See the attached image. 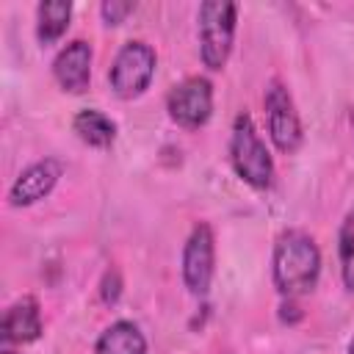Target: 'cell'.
Here are the masks:
<instances>
[{
  "label": "cell",
  "mask_w": 354,
  "mask_h": 354,
  "mask_svg": "<svg viewBox=\"0 0 354 354\" xmlns=\"http://www.w3.org/2000/svg\"><path fill=\"white\" fill-rule=\"evenodd\" d=\"M321 277V249L304 230H285L274 241L271 279L282 299H299L315 290Z\"/></svg>",
  "instance_id": "1"
},
{
  "label": "cell",
  "mask_w": 354,
  "mask_h": 354,
  "mask_svg": "<svg viewBox=\"0 0 354 354\" xmlns=\"http://www.w3.org/2000/svg\"><path fill=\"white\" fill-rule=\"evenodd\" d=\"M230 166L238 174V180H243L254 191H268L274 185V177H277L274 158L254 119L246 111H241L230 127Z\"/></svg>",
  "instance_id": "2"
},
{
  "label": "cell",
  "mask_w": 354,
  "mask_h": 354,
  "mask_svg": "<svg viewBox=\"0 0 354 354\" xmlns=\"http://www.w3.org/2000/svg\"><path fill=\"white\" fill-rule=\"evenodd\" d=\"M238 30V6L230 0H205L196 8L199 61L207 72H221L232 55Z\"/></svg>",
  "instance_id": "3"
},
{
  "label": "cell",
  "mask_w": 354,
  "mask_h": 354,
  "mask_svg": "<svg viewBox=\"0 0 354 354\" xmlns=\"http://www.w3.org/2000/svg\"><path fill=\"white\" fill-rule=\"evenodd\" d=\"M155 69H158L155 47L147 44L144 39H130L116 50V55L108 66V86L124 102L138 100L152 86Z\"/></svg>",
  "instance_id": "4"
},
{
  "label": "cell",
  "mask_w": 354,
  "mask_h": 354,
  "mask_svg": "<svg viewBox=\"0 0 354 354\" xmlns=\"http://www.w3.org/2000/svg\"><path fill=\"white\" fill-rule=\"evenodd\" d=\"M263 108H266V130L274 149L279 155H296L304 144V124L288 86L279 77H271L266 83Z\"/></svg>",
  "instance_id": "5"
},
{
  "label": "cell",
  "mask_w": 354,
  "mask_h": 354,
  "mask_svg": "<svg viewBox=\"0 0 354 354\" xmlns=\"http://www.w3.org/2000/svg\"><path fill=\"white\" fill-rule=\"evenodd\" d=\"M180 274L183 285L191 296H207L213 277H216V235L207 221H199L191 227L185 243H183V257H180Z\"/></svg>",
  "instance_id": "6"
},
{
  "label": "cell",
  "mask_w": 354,
  "mask_h": 354,
  "mask_svg": "<svg viewBox=\"0 0 354 354\" xmlns=\"http://www.w3.org/2000/svg\"><path fill=\"white\" fill-rule=\"evenodd\" d=\"M166 113L183 130H199L213 116V83L205 75H191L169 88Z\"/></svg>",
  "instance_id": "7"
},
{
  "label": "cell",
  "mask_w": 354,
  "mask_h": 354,
  "mask_svg": "<svg viewBox=\"0 0 354 354\" xmlns=\"http://www.w3.org/2000/svg\"><path fill=\"white\" fill-rule=\"evenodd\" d=\"M64 177V163L58 158H41L22 169L17 180L8 188V205L11 207H30L53 194L58 180Z\"/></svg>",
  "instance_id": "8"
},
{
  "label": "cell",
  "mask_w": 354,
  "mask_h": 354,
  "mask_svg": "<svg viewBox=\"0 0 354 354\" xmlns=\"http://www.w3.org/2000/svg\"><path fill=\"white\" fill-rule=\"evenodd\" d=\"M91 61H94V50L86 39H72L66 41L55 58H53V77L58 83L61 91L66 94H83L91 86Z\"/></svg>",
  "instance_id": "9"
},
{
  "label": "cell",
  "mask_w": 354,
  "mask_h": 354,
  "mask_svg": "<svg viewBox=\"0 0 354 354\" xmlns=\"http://www.w3.org/2000/svg\"><path fill=\"white\" fill-rule=\"evenodd\" d=\"M41 332H44V321H41V307L36 296H19L14 304H8L3 315V326H0L3 346L33 343L41 337Z\"/></svg>",
  "instance_id": "10"
},
{
  "label": "cell",
  "mask_w": 354,
  "mask_h": 354,
  "mask_svg": "<svg viewBox=\"0 0 354 354\" xmlns=\"http://www.w3.org/2000/svg\"><path fill=\"white\" fill-rule=\"evenodd\" d=\"M72 133L91 149H111L116 141V122L97 108H83L72 116Z\"/></svg>",
  "instance_id": "11"
},
{
  "label": "cell",
  "mask_w": 354,
  "mask_h": 354,
  "mask_svg": "<svg viewBox=\"0 0 354 354\" xmlns=\"http://www.w3.org/2000/svg\"><path fill=\"white\" fill-rule=\"evenodd\" d=\"M72 25V3L69 0H41L36 6V39L41 47L58 44Z\"/></svg>",
  "instance_id": "12"
},
{
  "label": "cell",
  "mask_w": 354,
  "mask_h": 354,
  "mask_svg": "<svg viewBox=\"0 0 354 354\" xmlns=\"http://www.w3.org/2000/svg\"><path fill=\"white\" fill-rule=\"evenodd\" d=\"M94 354H147V337L133 321H113L94 343Z\"/></svg>",
  "instance_id": "13"
},
{
  "label": "cell",
  "mask_w": 354,
  "mask_h": 354,
  "mask_svg": "<svg viewBox=\"0 0 354 354\" xmlns=\"http://www.w3.org/2000/svg\"><path fill=\"white\" fill-rule=\"evenodd\" d=\"M337 263H340L343 288L354 293V205L346 210L340 230H337Z\"/></svg>",
  "instance_id": "14"
},
{
  "label": "cell",
  "mask_w": 354,
  "mask_h": 354,
  "mask_svg": "<svg viewBox=\"0 0 354 354\" xmlns=\"http://www.w3.org/2000/svg\"><path fill=\"white\" fill-rule=\"evenodd\" d=\"M133 11H136V3H130V0H105V3L100 6V17H102V22H105L108 28L122 25Z\"/></svg>",
  "instance_id": "15"
},
{
  "label": "cell",
  "mask_w": 354,
  "mask_h": 354,
  "mask_svg": "<svg viewBox=\"0 0 354 354\" xmlns=\"http://www.w3.org/2000/svg\"><path fill=\"white\" fill-rule=\"evenodd\" d=\"M119 296H122V274L116 268H108L100 279V301L113 307L119 301Z\"/></svg>",
  "instance_id": "16"
},
{
  "label": "cell",
  "mask_w": 354,
  "mask_h": 354,
  "mask_svg": "<svg viewBox=\"0 0 354 354\" xmlns=\"http://www.w3.org/2000/svg\"><path fill=\"white\" fill-rule=\"evenodd\" d=\"M279 318H282L285 324H293V321L301 318V310L296 307V299H285V301H282V307H279Z\"/></svg>",
  "instance_id": "17"
},
{
  "label": "cell",
  "mask_w": 354,
  "mask_h": 354,
  "mask_svg": "<svg viewBox=\"0 0 354 354\" xmlns=\"http://www.w3.org/2000/svg\"><path fill=\"white\" fill-rule=\"evenodd\" d=\"M0 354H17V351H14L11 346H3V351H0Z\"/></svg>",
  "instance_id": "18"
},
{
  "label": "cell",
  "mask_w": 354,
  "mask_h": 354,
  "mask_svg": "<svg viewBox=\"0 0 354 354\" xmlns=\"http://www.w3.org/2000/svg\"><path fill=\"white\" fill-rule=\"evenodd\" d=\"M348 354H354V337H351V343H348Z\"/></svg>",
  "instance_id": "19"
}]
</instances>
